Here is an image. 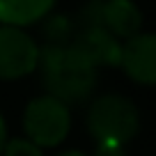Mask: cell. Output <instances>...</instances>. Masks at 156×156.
Instances as JSON below:
<instances>
[{
  "label": "cell",
  "mask_w": 156,
  "mask_h": 156,
  "mask_svg": "<svg viewBox=\"0 0 156 156\" xmlns=\"http://www.w3.org/2000/svg\"><path fill=\"white\" fill-rule=\"evenodd\" d=\"M58 0H0V23L25 28L44 21L53 12Z\"/></svg>",
  "instance_id": "ba28073f"
},
{
  "label": "cell",
  "mask_w": 156,
  "mask_h": 156,
  "mask_svg": "<svg viewBox=\"0 0 156 156\" xmlns=\"http://www.w3.org/2000/svg\"><path fill=\"white\" fill-rule=\"evenodd\" d=\"M101 25L119 41L136 37L142 28V12L133 0H101Z\"/></svg>",
  "instance_id": "52a82bcc"
},
{
  "label": "cell",
  "mask_w": 156,
  "mask_h": 156,
  "mask_svg": "<svg viewBox=\"0 0 156 156\" xmlns=\"http://www.w3.org/2000/svg\"><path fill=\"white\" fill-rule=\"evenodd\" d=\"M23 138L39 147L53 149L67 140L71 131V108L51 94L30 99L23 110Z\"/></svg>",
  "instance_id": "3957f363"
},
{
  "label": "cell",
  "mask_w": 156,
  "mask_h": 156,
  "mask_svg": "<svg viewBox=\"0 0 156 156\" xmlns=\"http://www.w3.org/2000/svg\"><path fill=\"white\" fill-rule=\"evenodd\" d=\"M58 156H87V154H83V151H78V149H67V151H62V154H58Z\"/></svg>",
  "instance_id": "4fadbf2b"
},
{
  "label": "cell",
  "mask_w": 156,
  "mask_h": 156,
  "mask_svg": "<svg viewBox=\"0 0 156 156\" xmlns=\"http://www.w3.org/2000/svg\"><path fill=\"white\" fill-rule=\"evenodd\" d=\"M76 32V23L67 19V16H51L44 21V37L48 46H69Z\"/></svg>",
  "instance_id": "9c48e42d"
},
{
  "label": "cell",
  "mask_w": 156,
  "mask_h": 156,
  "mask_svg": "<svg viewBox=\"0 0 156 156\" xmlns=\"http://www.w3.org/2000/svg\"><path fill=\"white\" fill-rule=\"evenodd\" d=\"M7 122H5V117H2V112H0V154H2V149H5L7 145Z\"/></svg>",
  "instance_id": "7c38bea8"
},
{
  "label": "cell",
  "mask_w": 156,
  "mask_h": 156,
  "mask_svg": "<svg viewBox=\"0 0 156 156\" xmlns=\"http://www.w3.org/2000/svg\"><path fill=\"white\" fill-rule=\"evenodd\" d=\"M39 71L46 94L60 99L62 103H83L97 85V69L69 46H41Z\"/></svg>",
  "instance_id": "6da1fadb"
},
{
  "label": "cell",
  "mask_w": 156,
  "mask_h": 156,
  "mask_svg": "<svg viewBox=\"0 0 156 156\" xmlns=\"http://www.w3.org/2000/svg\"><path fill=\"white\" fill-rule=\"evenodd\" d=\"M71 46L94 69L119 67V60H122V41L115 39L103 25H78L76 32H73Z\"/></svg>",
  "instance_id": "8992f818"
},
{
  "label": "cell",
  "mask_w": 156,
  "mask_h": 156,
  "mask_svg": "<svg viewBox=\"0 0 156 156\" xmlns=\"http://www.w3.org/2000/svg\"><path fill=\"white\" fill-rule=\"evenodd\" d=\"M85 126L97 145L124 147L140 131V112L124 94H99L87 106Z\"/></svg>",
  "instance_id": "7a4b0ae2"
},
{
  "label": "cell",
  "mask_w": 156,
  "mask_h": 156,
  "mask_svg": "<svg viewBox=\"0 0 156 156\" xmlns=\"http://www.w3.org/2000/svg\"><path fill=\"white\" fill-rule=\"evenodd\" d=\"M119 67L138 85H156V32H138L136 37L122 41Z\"/></svg>",
  "instance_id": "5b68a950"
},
{
  "label": "cell",
  "mask_w": 156,
  "mask_h": 156,
  "mask_svg": "<svg viewBox=\"0 0 156 156\" xmlns=\"http://www.w3.org/2000/svg\"><path fill=\"white\" fill-rule=\"evenodd\" d=\"M92 156H129L126 147H110V145H97Z\"/></svg>",
  "instance_id": "8fae6325"
},
{
  "label": "cell",
  "mask_w": 156,
  "mask_h": 156,
  "mask_svg": "<svg viewBox=\"0 0 156 156\" xmlns=\"http://www.w3.org/2000/svg\"><path fill=\"white\" fill-rule=\"evenodd\" d=\"M41 48L23 28L0 25V80H19L39 69Z\"/></svg>",
  "instance_id": "277c9868"
},
{
  "label": "cell",
  "mask_w": 156,
  "mask_h": 156,
  "mask_svg": "<svg viewBox=\"0 0 156 156\" xmlns=\"http://www.w3.org/2000/svg\"><path fill=\"white\" fill-rule=\"evenodd\" d=\"M0 156H44V149H39L28 138H9Z\"/></svg>",
  "instance_id": "30bf717a"
}]
</instances>
